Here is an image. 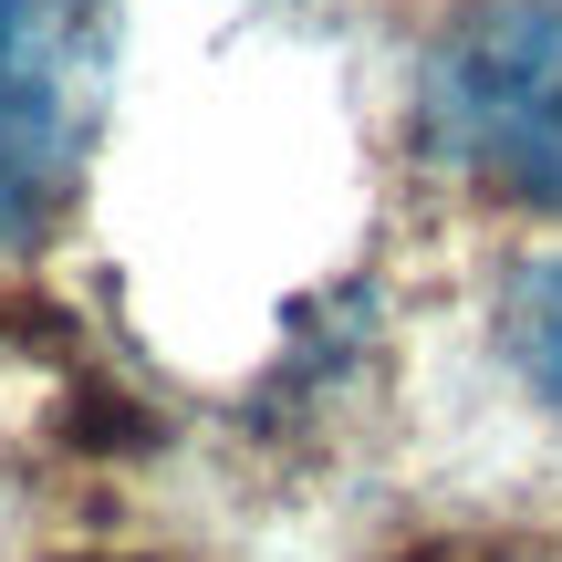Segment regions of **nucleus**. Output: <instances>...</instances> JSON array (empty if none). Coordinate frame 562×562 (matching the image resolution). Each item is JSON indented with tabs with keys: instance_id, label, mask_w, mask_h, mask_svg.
<instances>
[{
	"instance_id": "1",
	"label": "nucleus",
	"mask_w": 562,
	"mask_h": 562,
	"mask_svg": "<svg viewBox=\"0 0 562 562\" xmlns=\"http://www.w3.org/2000/svg\"><path fill=\"white\" fill-rule=\"evenodd\" d=\"M427 157L562 220V0H469L417 74Z\"/></svg>"
},
{
	"instance_id": "2",
	"label": "nucleus",
	"mask_w": 562,
	"mask_h": 562,
	"mask_svg": "<svg viewBox=\"0 0 562 562\" xmlns=\"http://www.w3.org/2000/svg\"><path fill=\"white\" fill-rule=\"evenodd\" d=\"M104 0H0V229H21L94 125Z\"/></svg>"
},
{
	"instance_id": "3",
	"label": "nucleus",
	"mask_w": 562,
	"mask_h": 562,
	"mask_svg": "<svg viewBox=\"0 0 562 562\" xmlns=\"http://www.w3.org/2000/svg\"><path fill=\"white\" fill-rule=\"evenodd\" d=\"M501 344H510L531 396L562 406V250L521 261V281H510V302H501Z\"/></svg>"
},
{
	"instance_id": "4",
	"label": "nucleus",
	"mask_w": 562,
	"mask_h": 562,
	"mask_svg": "<svg viewBox=\"0 0 562 562\" xmlns=\"http://www.w3.org/2000/svg\"><path fill=\"white\" fill-rule=\"evenodd\" d=\"M480 562H562V552H480Z\"/></svg>"
},
{
	"instance_id": "5",
	"label": "nucleus",
	"mask_w": 562,
	"mask_h": 562,
	"mask_svg": "<svg viewBox=\"0 0 562 562\" xmlns=\"http://www.w3.org/2000/svg\"><path fill=\"white\" fill-rule=\"evenodd\" d=\"M94 562H104V552H94Z\"/></svg>"
}]
</instances>
